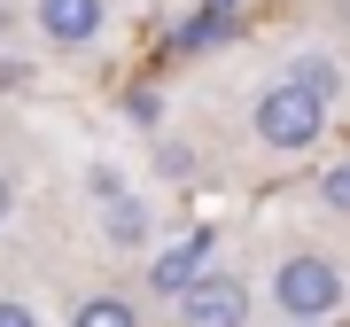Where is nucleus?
<instances>
[{"label":"nucleus","instance_id":"obj_1","mask_svg":"<svg viewBox=\"0 0 350 327\" xmlns=\"http://www.w3.org/2000/svg\"><path fill=\"white\" fill-rule=\"evenodd\" d=\"M350 304V280H342V265L335 257H319V250H288L273 265V312L288 327H319V319H335Z\"/></svg>","mask_w":350,"mask_h":327},{"label":"nucleus","instance_id":"obj_2","mask_svg":"<svg viewBox=\"0 0 350 327\" xmlns=\"http://www.w3.org/2000/svg\"><path fill=\"white\" fill-rule=\"evenodd\" d=\"M250 125H257V140H265V148L304 156V148H319V133H327V101H319L312 86H296V78H273V86L257 94Z\"/></svg>","mask_w":350,"mask_h":327},{"label":"nucleus","instance_id":"obj_3","mask_svg":"<svg viewBox=\"0 0 350 327\" xmlns=\"http://www.w3.org/2000/svg\"><path fill=\"white\" fill-rule=\"evenodd\" d=\"M250 280L234 273H202L187 296H179V327H250Z\"/></svg>","mask_w":350,"mask_h":327},{"label":"nucleus","instance_id":"obj_4","mask_svg":"<svg viewBox=\"0 0 350 327\" xmlns=\"http://www.w3.org/2000/svg\"><path fill=\"white\" fill-rule=\"evenodd\" d=\"M211 241H218L211 226H195V234H179L172 250H156V257H148V289H156V296H187L195 280L211 273Z\"/></svg>","mask_w":350,"mask_h":327},{"label":"nucleus","instance_id":"obj_5","mask_svg":"<svg viewBox=\"0 0 350 327\" xmlns=\"http://www.w3.org/2000/svg\"><path fill=\"white\" fill-rule=\"evenodd\" d=\"M101 24H109V0H39V31L55 47H86L101 39Z\"/></svg>","mask_w":350,"mask_h":327},{"label":"nucleus","instance_id":"obj_6","mask_svg":"<svg viewBox=\"0 0 350 327\" xmlns=\"http://www.w3.org/2000/svg\"><path fill=\"white\" fill-rule=\"evenodd\" d=\"M101 241H109V250H140V241H148V211H140L133 195L101 202Z\"/></svg>","mask_w":350,"mask_h":327},{"label":"nucleus","instance_id":"obj_7","mask_svg":"<svg viewBox=\"0 0 350 327\" xmlns=\"http://www.w3.org/2000/svg\"><path fill=\"white\" fill-rule=\"evenodd\" d=\"M70 327H140V312H133L117 289H101V296H86V304L70 312Z\"/></svg>","mask_w":350,"mask_h":327},{"label":"nucleus","instance_id":"obj_8","mask_svg":"<svg viewBox=\"0 0 350 327\" xmlns=\"http://www.w3.org/2000/svg\"><path fill=\"white\" fill-rule=\"evenodd\" d=\"M288 78H296V86H312L319 101H335V94H342V63H335V55H319V47H312V55H296V70H288Z\"/></svg>","mask_w":350,"mask_h":327},{"label":"nucleus","instance_id":"obj_9","mask_svg":"<svg viewBox=\"0 0 350 327\" xmlns=\"http://www.w3.org/2000/svg\"><path fill=\"white\" fill-rule=\"evenodd\" d=\"M226 24H234L226 8H202L195 24H179V55H202V47H218V39H226Z\"/></svg>","mask_w":350,"mask_h":327},{"label":"nucleus","instance_id":"obj_10","mask_svg":"<svg viewBox=\"0 0 350 327\" xmlns=\"http://www.w3.org/2000/svg\"><path fill=\"white\" fill-rule=\"evenodd\" d=\"M319 202H327V211H342V218H350V156H342V164H327V172H319Z\"/></svg>","mask_w":350,"mask_h":327},{"label":"nucleus","instance_id":"obj_11","mask_svg":"<svg viewBox=\"0 0 350 327\" xmlns=\"http://www.w3.org/2000/svg\"><path fill=\"white\" fill-rule=\"evenodd\" d=\"M86 187H94V202H117V195H125V179H117L109 164H94V172H86Z\"/></svg>","mask_w":350,"mask_h":327},{"label":"nucleus","instance_id":"obj_12","mask_svg":"<svg viewBox=\"0 0 350 327\" xmlns=\"http://www.w3.org/2000/svg\"><path fill=\"white\" fill-rule=\"evenodd\" d=\"M0 327H39L31 304H16V296H0Z\"/></svg>","mask_w":350,"mask_h":327},{"label":"nucleus","instance_id":"obj_13","mask_svg":"<svg viewBox=\"0 0 350 327\" xmlns=\"http://www.w3.org/2000/svg\"><path fill=\"white\" fill-rule=\"evenodd\" d=\"M8 202H16V187H8V172H0V226H8Z\"/></svg>","mask_w":350,"mask_h":327},{"label":"nucleus","instance_id":"obj_14","mask_svg":"<svg viewBox=\"0 0 350 327\" xmlns=\"http://www.w3.org/2000/svg\"><path fill=\"white\" fill-rule=\"evenodd\" d=\"M202 8H226V16H234V0H202Z\"/></svg>","mask_w":350,"mask_h":327}]
</instances>
